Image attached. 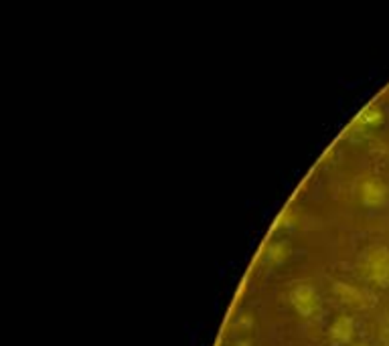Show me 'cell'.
Wrapping results in <instances>:
<instances>
[{
  "instance_id": "3",
  "label": "cell",
  "mask_w": 389,
  "mask_h": 346,
  "mask_svg": "<svg viewBox=\"0 0 389 346\" xmlns=\"http://www.w3.org/2000/svg\"><path fill=\"white\" fill-rule=\"evenodd\" d=\"M361 197H363L365 205H381L388 197V187L379 180H369V182L363 185Z\"/></svg>"
},
{
  "instance_id": "2",
  "label": "cell",
  "mask_w": 389,
  "mask_h": 346,
  "mask_svg": "<svg viewBox=\"0 0 389 346\" xmlns=\"http://www.w3.org/2000/svg\"><path fill=\"white\" fill-rule=\"evenodd\" d=\"M367 274L371 279L379 284H388L389 281V249L385 247H377L373 249L367 258Z\"/></svg>"
},
{
  "instance_id": "5",
  "label": "cell",
  "mask_w": 389,
  "mask_h": 346,
  "mask_svg": "<svg viewBox=\"0 0 389 346\" xmlns=\"http://www.w3.org/2000/svg\"><path fill=\"white\" fill-rule=\"evenodd\" d=\"M270 255H272V260L276 261V263H280V261L288 255V249H286L284 243H278V245H274V247L270 249Z\"/></svg>"
},
{
  "instance_id": "4",
  "label": "cell",
  "mask_w": 389,
  "mask_h": 346,
  "mask_svg": "<svg viewBox=\"0 0 389 346\" xmlns=\"http://www.w3.org/2000/svg\"><path fill=\"white\" fill-rule=\"evenodd\" d=\"M331 334H333V338H335L336 342H349L351 340V336H353V322H351V318H336V322L333 324V328H331Z\"/></svg>"
},
{
  "instance_id": "1",
  "label": "cell",
  "mask_w": 389,
  "mask_h": 346,
  "mask_svg": "<svg viewBox=\"0 0 389 346\" xmlns=\"http://www.w3.org/2000/svg\"><path fill=\"white\" fill-rule=\"evenodd\" d=\"M290 302L301 316H312L319 308V295L312 286H306V284H301L292 290Z\"/></svg>"
}]
</instances>
